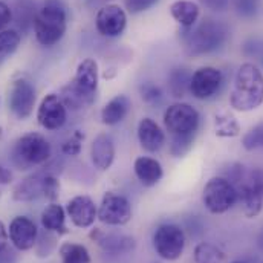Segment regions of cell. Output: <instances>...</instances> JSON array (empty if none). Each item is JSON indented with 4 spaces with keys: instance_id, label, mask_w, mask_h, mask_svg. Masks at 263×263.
<instances>
[{
    "instance_id": "1",
    "label": "cell",
    "mask_w": 263,
    "mask_h": 263,
    "mask_svg": "<svg viewBox=\"0 0 263 263\" xmlns=\"http://www.w3.org/2000/svg\"><path fill=\"white\" fill-rule=\"evenodd\" d=\"M230 29L222 20L205 18L182 32V48L189 57H200L220 49L228 40Z\"/></svg>"
},
{
    "instance_id": "2",
    "label": "cell",
    "mask_w": 263,
    "mask_h": 263,
    "mask_svg": "<svg viewBox=\"0 0 263 263\" xmlns=\"http://www.w3.org/2000/svg\"><path fill=\"white\" fill-rule=\"evenodd\" d=\"M263 104V72L254 63H243L237 69L230 106L237 112H251Z\"/></svg>"
},
{
    "instance_id": "3",
    "label": "cell",
    "mask_w": 263,
    "mask_h": 263,
    "mask_svg": "<svg viewBox=\"0 0 263 263\" xmlns=\"http://www.w3.org/2000/svg\"><path fill=\"white\" fill-rule=\"evenodd\" d=\"M34 34L42 46L51 48L57 45L66 34L67 15L66 9L57 2L46 3L32 20Z\"/></svg>"
},
{
    "instance_id": "4",
    "label": "cell",
    "mask_w": 263,
    "mask_h": 263,
    "mask_svg": "<svg viewBox=\"0 0 263 263\" xmlns=\"http://www.w3.org/2000/svg\"><path fill=\"white\" fill-rule=\"evenodd\" d=\"M51 153L49 141L37 132H29L15 141L12 147V164L18 170H28L45 164L51 158Z\"/></svg>"
},
{
    "instance_id": "5",
    "label": "cell",
    "mask_w": 263,
    "mask_h": 263,
    "mask_svg": "<svg viewBox=\"0 0 263 263\" xmlns=\"http://www.w3.org/2000/svg\"><path fill=\"white\" fill-rule=\"evenodd\" d=\"M202 202L210 213L222 214L236 205L237 192L225 176H214L203 187Z\"/></svg>"
},
{
    "instance_id": "6",
    "label": "cell",
    "mask_w": 263,
    "mask_h": 263,
    "mask_svg": "<svg viewBox=\"0 0 263 263\" xmlns=\"http://www.w3.org/2000/svg\"><path fill=\"white\" fill-rule=\"evenodd\" d=\"M164 127L172 136L196 135L200 123V115L189 103H175L164 112Z\"/></svg>"
},
{
    "instance_id": "7",
    "label": "cell",
    "mask_w": 263,
    "mask_h": 263,
    "mask_svg": "<svg viewBox=\"0 0 263 263\" xmlns=\"http://www.w3.org/2000/svg\"><path fill=\"white\" fill-rule=\"evenodd\" d=\"M153 247L161 259L178 260L185 250V233L175 223H164L153 234Z\"/></svg>"
},
{
    "instance_id": "8",
    "label": "cell",
    "mask_w": 263,
    "mask_h": 263,
    "mask_svg": "<svg viewBox=\"0 0 263 263\" xmlns=\"http://www.w3.org/2000/svg\"><path fill=\"white\" fill-rule=\"evenodd\" d=\"M37 93L34 84L26 78H17L12 81L8 93V106L12 115L18 120H26L35 106Z\"/></svg>"
},
{
    "instance_id": "9",
    "label": "cell",
    "mask_w": 263,
    "mask_h": 263,
    "mask_svg": "<svg viewBox=\"0 0 263 263\" xmlns=\"http://www.w3.org/2000/svg\"><path fill=\"white\" fill-rule=\"evenodd\" d=\"M98 81H100L98 63L93 59H84L83 62H80V65L77 66L75 77L69 84L83 98V101L87 106H90L95 101Z\"/></svg>"
},
{
    "instance_id": "10",
    "label": "cell",
    "mask_w": 263,
    "mask_h": 263,
    "mask_svg": "<svg viewBox=\"0 0 263 263\" xmlns=\"http://www.w3.org/2000/svg\"><path fill=\"white\" fill-rule=\"evenodd\" d=\"M98 219L103 223L112 225V227H123L129 223L132 219L130 202L127 200V197H124L120 193L107 192L100 203Z\"/></svg>"
},
{
    "instance_id": "11",
    "label": "cell",
    "mask_w": 263,
    "mask_h": 263,
    "mask_svg": "<svg viewBox=\"0 0 263 263\" xmlns=\"http://www.w3.org/2000/svg\"><path fill=\"white\" fill-rule=\"evenodd\" d=\"M223 84V73L213 66H202L192 73L190 93L196 100L213 98Z\"/></svg>"
},
{
    "instance_id": "12",
    "label": "cell",
    "mask_w": 263,
    "mask_h": 263,
    "mask_svg": "<svg viewBox=\"0 0 263 263\" xmlns=\"http://www.w3.org/2000/svg\"><path fill=\"white\" fill-rule=\"evenodd\" d=\"M97 31L107 39L120 37L127 26V14L124 8L117 3H107L101 6L95 17Z\"/></svg>"
},
{
    "instance_id": "13",
    "label": "cell",
    "mask_w": 263,
    "mask_h": 263,
    "mask_svg": "<svg viewBox=\"0 0 263 263\" xmlns=\"http://www.w3.org/2000/svg\"><path fill=\"white\" fill-rule=\"evenodd\" d=\"M67 107L57 93L46 95L37 110V123L45 130H59L66 124Z\"/></svg>"
},
{
    "instance_id": "14",
    "label": "cell",
    "mask_w": 263,
    "mask_h": 263,
    "mask_svg": "<svg viewBox=\"0 0 263 263\" xmlns=\"http://www.w3.org/2000/svg\"><path fill=\"white\" fill-rule=\"evenodd\" d=\"M8 234H9L11 243L18 251H28L37 245V239H39L37 227L34 220H31L26 216L14 217L9 223Z\"/></svg>"
},
{
    "instance_id": "15",
    "label": "cell",
    "mask_w": 263,
    "mask_h": 263,
    "mask_svg": "<svg viewBox=\"0 0 263 263\" xmlns=\"http://www.w3.org/2000/svg\"><path fill=\"white\" fill-rule=\"evenodd\" d=\"M66 213L72 223L78 228H89L98 217V208L95 202L86 195L72 197L66 205Z\"/></svg>"
},
{
    "instance_id": "16",
    "label": "cell",
    "mask_w": 263,
    "mask_h": 263,
    "mask_svg": "<svg viewBox=\"0 0 263 263\" xmlns=\"http://www.w3.org/2000/svg\"><path fill=\"white\" fill-rule=\"evenodd\" d=\"M90 237L93 242H97L104 253L112 254V256H123L129 254L136 248V240L127 236V234H120V233H104L101 230H93L90 233Z\"/></svg>"
},
{
    "instance_id": "17",
    "label": "cell",
    "mask_w": 263,
    "mask_h": 263,
    "mask_svg": "<svg viewBox=\"0 0 263 263\" xmlns=\"http://www.w3.org/2000/svg\"><path fill=\"white\" fill-rule=\"evenodd\" d=\"M90 161L100 172H106L115 161V142L110 135L100 133L90 144Z\"/></svg>"
},
{
    "instance_id": "18",
    "label": "cell",
    "mask_w": 263,
    "mask_h": 263,
    "mask_svg": "<svg viewBox=\"0 0 263 263\" xmlns=\"http://www.w3.org/2000/svg\"><path fill=\"white\" fill-rule=\"evenodd\" d=\"M136 133H138V141H139L141 147L148 153L159 152L165 144L164 130L159 127V124L155 120H152L148 117L141 118Z\"/></svg>"
},
{
    "instance_id": "19",
    "label": "cell",
    "mask_w": 263,
    "mask_h": 263,
    "mask_svg": "<svg viewBox=\"0 0 263 263\" xmlns=\"http://www.w3.org/2000/svg\"><path fill=\"white\" fill-rule=\"evenodd\" d=\"M133 170L135 175L138 178V181L144 185V187H153L156 185L164 175L162 165L158 159L150 158V156H139L135 159L133 164Z\"/></svg>"
},
{
    "instance_id": "20",
    "label": "cell",
    "mask_w": 263,
    "mask_h": 263,
    "mask_svg": "<svg viewBox=\"0 0 263 263\" xmlns=\"http://www.w3.org/2000/svg\"><path fill=\"white\" fill-rule=\"evenodd\" d=\"M130 109V98L124 93H120V95L114 97L110 101H107L104 104V107L101 109V123L106 126H117L126 120Z\"/></svg>"
},
{
    "instance_id": "21",
    "label": "cell",
    "mask_w": 263,
    "mask_h": 263,
    "mask_svg": "<svg viewBox=\"0 0 263 263\" xmlns=\"http://www.w3.org/2000/svg\"><path fill=\"white\" fill-rule=\"evenodd\" d=\"M46 170L37 172L28 178H25L22 182H18L12 192L14 200L18 202H29L37 197L43 196V179H45Z\"/></svg>"
},
{
    "instance_id": "22",
    "label": "cell",
    "mask_w": 263,
    "mask_h": 263,
    "mask_svg": "<svg viewBox=\"0 0 263 263\" xmlns=\"http://www.w3.org/2000/svg\"><path fill=\"white\" fill-rule=\"evenodd\" d=\"M170 14L176 23H179L184 29H189L197 23L200 8L193 0H176L170 5Z\"/></svg>"
},
{
    "instance_id": "23",
    "label": "cell",
    "mask_w": 263,
    "mask_h": 263,
    "mask_svg": "<svg viewBox=\"0 0 263 263\" xmlns=\"http://www.w3.org/2000/svg\"><path fill=\"white\" fill-rule=\"evenodd\" d=\"M42 225L46 231L49 233H57V234H66V213L62 205L52 202L49 203L43 211H42Z\"/></svg>"
},
{
    "instance_id": "24",
    "label": "cell",
    "mask_w": 263,
    "mask_h": 263,
    "mask_svg": "<svg viewBox=\"0 0 263 263\" xmlns=\"http://www.w3.org/2000/svg\"><path fill=\"white\" fill-rule=\"evenodd\" d=\"M192 73L185 67L173 69L168 75V92L175 98H184L190 92Z\"/></svg>"
},
{
    "instance_id": "25",
    "label": "cell",
    "mask_w": 263,
    "mask_h": 263,
    "mask_svg": "<svg viewBox=\"0 0 263 263\" xmlns=\"http://www.w3.org/2000/svg\"><path fill=\"white\" fill-rule=\"evenodd\" d=\"M196 263H227L225 253L213 243L200 242L197 243L193 253Z\"/></svg>"
},
{
    "instance_id": "26",
    "label": "cell",
    "mask_w": 263,
    "mask_h": 263,
    "mask_svg": "<svg viewBox=\"0 0 263 263\" xmlns=\"http://www.w3.org/2000/svg\"><path fill=\"white\" fill-rule=\"evenodd\" d=\"M214 132L219 138H234L240 135V124L233 115L220 112L214 117Z\"/></svg>"
},
{
    "instance_id": "27",
    "label": "cell",
    "mask_w": 263,
    "mask_h": 263,
    "mask_svg": "<svg viewBox=\"0 0 263 263\" xmlns=\"http://www.w3.org/2000/svg\"><path fill=\"white\" fill-rule=\"evenodd\" d=\"M62 263H90V254L86 247L73 242H65L59 250Z\"/></svg>"
},
{
    "instance_id": "28",
    "label": "cell",
    "mask_w": 263,
    "mask_h": 263,
    "mask_svg": "<svg viewBox=\"0 0 263 263\" xmlns=\"http://www.w3.org/2000/svg\"><path fill=\"white\" fill-rule=\"evenodd\" d=\"M20 40H22V37L15 29L0 31V65L17 51Z\"/></svg>"
},
{
    "instance_id": "29",
    "label": "cell",
    "mask_w": 263,
    "mask_h": 263,
    "mask_svg": "<svg viewBox=\"0 0 263 263\" xmlns=\"http://www.w3.org/2000/svg\"><path fill=\"white\" fill-rule=\"evenodd\" d=\"M195 136L196 135H189V136H172V142H170V153L175 158H181L185 153L190 152V148L193 147L195 142Z\"/></svg>"
},
{
    "instance_id": "30",
    "label": "cell",
    "mask_w": 263,
    "mask_h": 263,
    "mask_svg": "<svg viewBox=\"0 0 263 263\" xmlns=\"http://www.w3.org/2000/svg\"><path fill=\"white\" fill-rule=\"evenodd\" d=\"M242 145L245 150L253 152L256 148L263 147V123L257 124L256 127H253L250 132H247L242 138Z\"/></svg>"
},
{
    "instance_id": "31",
    "label": "cell",
    "mask_w": 263,
    "mask_h": 263,
    "mask_svg": "<svg viewBox=\"0 0 263 263\" xmlns=\"http://www.w3.org/2000/svg\"><path fill=\"white\" fill-rule=\"evenodd\" d=\"M139 95H141L142 101L147 104H158L162 100L161 87L150 81H145L139 86Z\"/></svg>"
},
{
    "instance_id": "32",
    "label": "cell",
    "mask_w": 263,
    "mask_h": 263,
    "mask_svg": "<svg viewBox=\"0 0 263 263\" xmlns=\"http://www.w3.org/2000/svg\"><path fill=\"white\" fill-rule=\"evenodd\" d=\"M59 195H60V181L52 172L48 170L45 173V179H43V196L54 202L59 197Z\"/></svg>"
},
{
    "instance_id": "33",
    "label": "cell",
    "mask_w": 263,
    "mask_h": 263,
    "mask_svg": "<svg viewBox=\"0 0 263 263\" xmlns=\"http://www.w3.org/2000/svg\"><path fill=\"white\" fill-rule=\"evenodd\" d=\"M84 139V135L77 130L69 139H66L62 145V152L66 156H78L81 153V142Z\"/></svg>"
},
{
    "instance_id": "34",
    "label": "cell",
    "mask_w": 263,
    "mask_h": 263,
    "mask_svg": "<svg viewBox=\"0 0 263 263\" xmlns=\"http://www.w3.org/2000/svg\"><path fill=\"white\" fill-rule=\"evenodd\" d=\"M158 2L159 0H124V5L130 14H141L144 11H148Z\"/></svg>"
},
{
    "instance_id": "35",
    "label": "cell",
    "mask_w": 263,
    "mask_h": 263,
    "mask_svg": "<svg viewBox=\"0 0 263 263\" xmlns=\"http://www.w3.org/2000/svg\"><path fill=\"white\" fill-rule=\"evenodd\" d=\"M205 8L214 11V12H222L227 11L230 6V0H199Z\"/></svg>"
},
{
    "instance_id": "36",
    "label": "cell",
    "mask_w": 263,
    "mask_h": 263,
    "mask_svg": "<svg viewBox=\"0 0 263 263\" xmlns=\"http://www.w3.org/2000/svg\"><path fill=\"white\" fill-rule=\"evenodd\" d=\"M236 9L242 15H253V14H256V3H254V0H237Z\"/></svg>"
},
{
    "instance_id": "37",
    "label": "cell",
    "mask_w": 263,
    "mask_h": 263,
    "mask_svg": "<svg viewBox=\"0 0 263 263\" xmlns=\"http://www.w3.org/2000/svg\"><path fill=\"white\" fill-rule=\"evenodd\" d=\"M12 22V11L11 8L0 0V31H3Z\"/></svg>"
},
{
    "instance_id": "38",
    "label": "cell",
    "mask_w": 263,
    "mask_h": 263,
    "mask_svg": "<svg viewBox=\"0 0 263 263\" xmlns=\"http://www.w3.org/2000/svg\"><path fill=\"white\" fill-rule=\"evenodd\" d=\"M8 240H9V234L6 227L3 225V222L0 220V251L8 248Z\"/></svg>"
},
{
    "instance_id": "39",
    "label": "cell",
    "mask_w": 263,
    "mask_h": 263,
    "mask_svg": "<svg viewBox=\"0 0 263 263\" xmlns=\"http://www.w3.org/2000/svg\"><path fill=\"white\" fill-rule=\"evenodd\" d=\"M15 260H17V257L12 250L6 248V250L0 251V263H15Z\"/></svg>"
},
{
    "instance_id": "40",
    "label": "cell",
    "mask_w": 263,
    "mask_h": 263,
    "mask_svg": "<svg viewBox=\"0 0 263 263\" xmlns=\"http://www.w3.org/2000/svg\"><path fill=\"white\" fill-rule=\"evenodd\" d=\"M12 181V173L9 172V168L0 165V184L2 185H6Z\"/></svg>"
},
{
    "instance_id": "41",
    "label": "cell",
    "mask_w": 263,
    "mask_h": 263,
    "mask_svg": "<svg viewBox=\"0 0 263 263\" xmlns=\"http://www.w3.org/2000/svg\"><path fill=\"white\" fill-rule=\"evenodd\" d=\"M259 245L263 248V230L262 233H260V236H259Z\"/></svg>"
},
{
    "instance_id": "42",
    "label": "cell",
    "mask_w": 263,
    "mask_h": 263,
    "mask_svg": "<svg viewBox=\"0 0 263 263\" xmlns=\"http://www.w3.org/2000/svg\"><path fill=\"white\" fill-rule=\"evenodd\" d=\"M2 136H3V129H2V126H0V139H2Z\"/></svg>"
},
{
    "instance_id": "43",
    "label": "cell",
    "mask_w": 263,
    "mask_h": 263,
    "mask_svg": "<svg viewBox=\"0 0 263 263\" xmlns=\"http://www.w3.org/2000/svg\"><path fill=\"white\" fill-rule=\"evenodd\" d=\"M231 263H243V262H231Z\"/></svg>"
}]
</instances>
